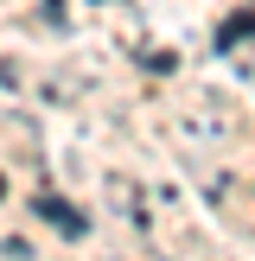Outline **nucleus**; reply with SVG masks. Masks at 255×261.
I'll return each mask as SVG.
<instances>
[]
</instances>
